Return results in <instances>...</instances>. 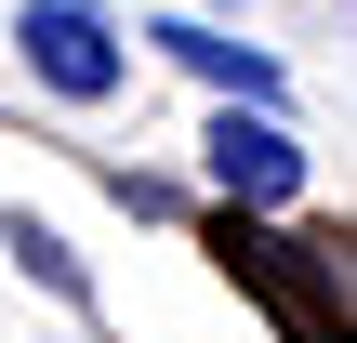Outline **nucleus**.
Returning <instances> with one entry per match:
<instances>
[{
  "mask_svg": "<svg viewBox=\"0 0 357 343\" xmlns=\"http://www.w3.org/2000/svg\"><path fill=\"white\" fill-rule=\"evenodd\" d=\"M13 53H26V79L53 106H106L132 79V40H119L106 0H13Z\"/></svg>",
  "mask_w": 357,
  "mask_h": 343,
  "instance_id": "obj_1",
  "label": "nucleus"
},
{
  "mask_svg": "<svg viewBox=\"0 0 357 343\" xmlns=\"http://www.w3.org/2000/svg\"><path fill=\"white\" fill-rule=\"evenodd\" d=\"M199 185H212L225 212H291V198H305V145H291V119H278V106H212V132H199Z\"/></svg>",
  "mask_w": 357,
  "mask_h": 343,
  "instance_id": "obj_2",
  "label": "nucleus"
},
{
  "mask_svg": "<svg viewBox=\"0 0 357 343\" xmlns=\"http://www.w3.org/2000/svg\"><path fill=\"white\" fill-rule=\"evenodd\" d=\"M146 40H159L185 79H212L225 106H278V53H252V40H238V26H212V13H159Z\"/></svg>",
  "mask_w": 357,
  "mask_h": 343,
  "instance_id": "obj_3",
  "label": "nucleus"
},
{
  "mask_svg": "<svg viewBox=\"0 0 357 343\" xmlns=\"http://www.w3.org/2000/svg\"><path fill=\"white\" fill-rule=\"evenodd\" d=\"M0 251H13V264H26V278L53 291V304H93V278H79V251H66V238H53L40 212H0Z\"/></svg>",
  "mask_w": 357,
  "mask_h": 343,
  "instance_id": "obj_4",
  "label": "nucleus"
}]
</instances>
